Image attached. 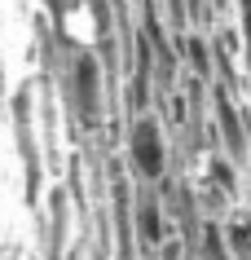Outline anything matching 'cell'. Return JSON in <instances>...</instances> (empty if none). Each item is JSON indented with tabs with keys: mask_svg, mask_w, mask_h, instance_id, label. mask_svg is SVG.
Listing matches in <instances>:
<instances>
[{
	"mask_svg": "<svg viewBox=\"0 0 251 260\" xmlns=\"http://www.w3.org/2000/svg\"><path fill=\"white\" fill-rule=\"evenodd\" d=\"M62 93H66L70 119L84 133H97L106 123V62L97 49H70L62 67Z\"/></svg>",
	"mask_w": 251,
	"mask_h": 260,
	"instance_id": "6da1fadb",
	"label": "cell"
},
{
	"mask_svg": "<svg viewBox=\"0 0 251 260\" xmlns=\"http://www.w3.org/2000/svg\"><path fill=\"white\" fill-rule=\"evenodd\" d=\"M124 164L132 185H159V181L172 177V146L163 137V123L154 110H141L128 123V137H124Z\"/></svg>",
	"mask_w": 251,
	"mask_h": 260,
	"instance_id": "7a4b0ae2",
	"label": "cell"
},
{
	"mask_svg": "<svg viewBox=\"0 0 251 260\" xmlns=\"http://www.w3.org/2000/svg\"><path fill=\"white\" fill-rule=\"evenodd\" d=\"M132 230H137L141 251H159V247L176 234V225L167 216L163 194L154 190V185H137V190H132Z\"/></svg>",
	"mask_w": 251,
	"mask_h": 260,
	"instance_id": "3957f363",
	"label": "cell"
},
{
	"mask_svg": "<svg viewBox=\"0 0 251 260\" xmlns=\"http://www.w3.org/2000/svg\"><path fill=\"white\" fill-rule=\"evenodd\" d=\"M221 230H225V243H229V256L234 260H251V212L234 207V212L221 220Z\"/></svg>",
	"mask_w": 251,
	"mask_h": 260,
	"instance_id": "277c9868",
	"label": "cell"
},
{
	"mask_svg": "<svg viewBox=\"0 0 251 260\" xmlns=\"http://www.w3.org/2000/svg\"><path fill=\"white\" fill-rule=\"evenodd\" d=\"M190 5V27H198V31H207L211 27V14H207V0H185Z\"/></svg>",
	"mask_w": 251,
	"mask_h": 260,
	"instance_id": "5b68a950",
	"label": "cell"
},
{
	"mask_svg": "<svg viewBox=\"0 0 251 260\" xmlns=\"http://www.w3.org/2000/svg\"><path fill=\"white\" fill-rule=\"evenodd\" d=\"M93 260H111V251H101V247H97V251H93Z\"/></svg>",
	"mask_w": 251,
	"mask_h": 260,
	"instance_id": "8992f818",
	"label": "cell"
}]
</instances>
